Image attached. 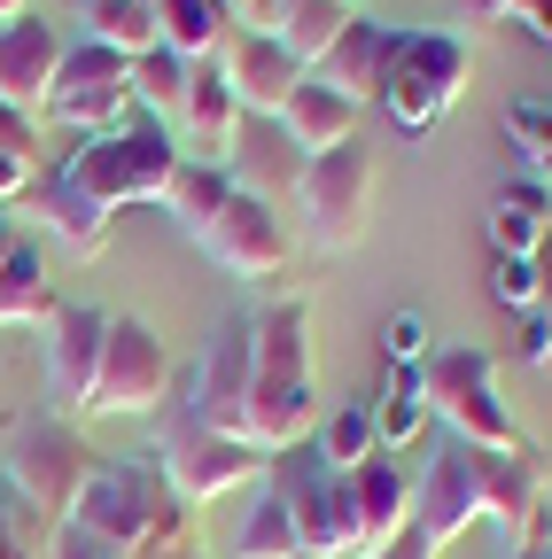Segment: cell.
Instances as JSON below:
<instances>
[{
  "mask_svg": "<svg viewBox=\"0 0 552 559\" xmlns=\"http://www.w3.org/2000/svg\"><path fill=\"white\" fill-rule=\"evenodd\" d=\"M514 349H521V366H544V358H552V311H544V304L514 319Z\"/></svg>",
  "mask_w": 552,
  "mask_h": 559,
  "instance_id": "f35d334b",
  "label": "cell"
},
{
  "mask_svg": "<svg viewBox=\"0 0 552 559\" xmlns=\"http://www.w3.org/2000/svg\"><path fill=\"white\" fill-rule=\"evenodd\" d=\"M498 124H506V140H514V156L529 164V179L544 187V179H552V94H514Z\"/></svg>",
  "mask_w": 552,
  "mask_h": 559,
  "instance_id": "836d02e7",
  "label": "cell"
},
{
  "mask_svg": "<svg viewBox=\"0 0 552 559\" xmlns=\"http://www.w3.org/2000/svg\"><path fill=\"white\" fill-rule=\"evenodd\" d=\"M366 412H374L381 451H404L412 436L428 428V389H421V366H389V373H381V404H366Z\"/></svg>",
  "mask_w": 552,
  "mask_h": 559,
  "instance_id": "f546056e",
  "label": "cell"
},
{
  "mask_svg": "<svg viewBox=\"0 0 552 559\" xmlns=\"http://www.w3.org/2000/svg\"><path fill=\"white\" fill-rule=\"evenodd\" d=\"M55 319V288H47V257L32 234H16L9 264H0V326H47Z\"/></svg>",
  "mask_w": 552,
  "mask_h": 559,
  "instance_id": "484cf974",
  "label": "cell"
},
{
  "mask_svg": "<svg viewBox=\"0 0 552 559\" xmlns=\"http://www.w3.org/2000/svg\"><path fill=\"white\" fill-rule=\"evenodd\" d=\"M156 466H164V481L179 489L187 506H219V498H234V489H257L265 481V451H249L242 436H219L211 419L195 412V396H187V381H172V396L156 404V451H149Z\"/></svg>",
  "mask_w": 552,
  "mask_h": 559,
  "instance_id": "3957f363",
  "label": "cell"
},
{
  "mask_svg": "<svg viewBox=\"0 0 552 559\" xmlns=\"http://www.w3.org/2000/svg\"><path fill=\"white\" fill-rule=\"evenodd\" d=\"M351 16H359L351 0H289V16H281V47L312 70V62H319L342 32H351Z\"/></svg>",
  "mask_w": 552,
  "mask_h": 559,
  "instance_id": "4dcf8cb0",
  "label": "cell"
},
{
  "mask_svg": "<svg viewBox=\"0 0 552 559\" xmlns=\"http://www.w3.org/2000/svg\"><path fill=\"white\" fill-rule=\"evenodd\" d=\"M219 70H226V86H234L242 117H281L289 94L312 79V70H304L281 39H257V32H234V39L219 47Z\"/></svg>",
  "mask_w": 552,
  "mask_h": 559,
  "instance_id": "ffe728a7",
  "label": "cell"
},
{
  "mask_svg": "<svg viewBox=\"0 0 552 559\" xmlns=\"http://www.w3.org/2000/svg\"><path fill=\"white\" fill-rule=\"evenodd\" d=\"M0 156H16V164H32V156H39V124H32V117H16L9 102H0Z\"/></svg>",
  "mask_w": 552,
  "mask_h": 559,
  "instance_id": "ab89813d",
  "label": "cell"
},
{
  "mask_svg": "<svg viewBox=\"0 0 552 559\" xmlns=\"http://www.w3.org/2000/svg\"><path fill=\"white\" fill-rule=\"evenodd\" d=\"M132 559H202V544H195V536H179V544H141Z\"/></svg>",
  "mask_w": 552,
  "mask_h": 559,
  "instance_id": "ee69618b",
  "label": "cell"
},
{
  "mask_svg": "<svg viewBox=\"0 0 552 559\" xmlns=\"http://www.w3.org/2000/svg\"><path fill=\"white\" fill-rule=\"evenodd\" d=\"M24 210H32V226H47L62 249H79V257H102V249H109V234H117V210L86 202L79 187H62V171H32Z\"/></svg>",
  "mask_w": 552,
  "mask_h": 559,
  "instance_id": "603a6c76",
  "label": "cell"
},
{
  "mask_svg": "<svg viewBox=\"0 0 552 559\" xmlns=\"http://www.w3.org/2000/svg\"><path fill=\"white\" fill-rule=\"evenodd\" d=\"M172 171H179V140H172L156 117H141V124L125 117L117 132L79 140L71 164H62V187H79V194L102 202V210H132V202H164Z\"/></svg>",
  "mask_w": 552,
  "mask_h": 559,
  "instance_id": "277c9868",
  "label": "cell"
},
{
  "mask_svg": "<svg viewBox=\"0 0 552 559\" xmlns=\"http://www.w3.org/2000/svg\"><path fill=\"white\" fill-rule=\"evenodd\" d=\"M16 234H24V226L9 218V210H0V264H9V249H16Z\"/></svg>",
  "mask_w": 552,
  "mask_h": 559,
  "instance_id": "bcb514c9",
  "label": "cell"
},
{
  "mask_svg": "<svg viewBox=\"0 0 552 559\" xmlns=\"http://www.w3.org/2000/svg\"><path fill=\"white\" fill-rule=\"evenodd\" d=\"M226 16H234V32L281 39V16H289V0H226Z\"/></svg>",
  "mask_w": 552,
  "mask_h": 559,
  "instance_id": "74e56055",
  "label": "cell"
},
{
  "mask_svg": "<svg viewBox=\"0 0 552 559\" xmlns=\"http://www.w3.org/2000/svg\"><path fill=\"white\" fill-rule=\"evenodd\" d=\"M62 39L55 24L39 16H16V24H0V102H9L16 117H47V94H55V70H62Z\"/></svg>",
  "mask_w": 552,
  "mask_h": 559,
  "instance_id": "d6986e66",
  "label": "cell"
},
{
  "mask_svg": "<svg viewBox=\"0 0 552 559\" xmlns=\"http://www.w3.org/2000/svg\"><path fill=\"white\" fill-rule=\"evenodd\" d=\"M234 194V179H226V164H187L179 156V171H172V187H164V210H172V218L195 234L202 218H211V210Z\"/></svg>",
  "mask_w": 552,
  "mask_h": 559,
  "instance_id": "e575fe53",
  "label": "cell"
},
{
  "mask_svg": "<svg viewBox=\"0 0 552 559\" xmlns=\"http://www.w3.org/2000/svg\"><path fill=\"white\" fill-rule=\"evenodd\" d=\"M195 241H202V257H211L226 280H272L289 264V234H281V218H272L265 202H249V194H226L211 218L195 226Z\"/></svg>",
  "mask_w": 552,
  "mask_h": 559,
  "instance_id": "5bb4252c",
  "label": "cell"
},
{
  "mask_svg": "<svg viewBox=\"0 0 552 559\" xmlns=\"http://www.w3.org/2000/svg\"><path fill=\"white\" fill-rule=\"evenodd\" d=\"M482 521L506 528V551H552V489L544 459L521 451H482Z\"/></svg>",
  "mask_w": 552,
  "mask_h": 559,
  "instance_id": "7c38bea8",
  "label": "cell"
},
{
  "mask_svg": "<svg viewBox=\"0 0 552 559\" xmlns=\"http://www.w3.org/2000/svg\"><path fill=\"white\" fill-rule=\"evenodd\" d=\"M351 9H359V0H351Z\"/></svg>",
  "mask_w": 552,
  "mask_h": 559,
  "instance_id": "f907efd6",
  "label": "cell"
},
{
  "mask_svg": "<svg viewBox=\"0 0 552 559\" xmlns=\"http://www.w3.org/2000/svg\"><path fill=\"white\" fill-rule=\"evenodd\" d=\"M16 16H32V0H0V24H16Z\"/></svg>",
  "mask_w": 552,
  "mask_h": 559,
  "instance_id": "7dc6e473",
  "label": "cell"
},
{
  "mask_svg": "<svg viewBox=\"0 0 552 559\" xmlns=\"http://www.w3.org/2000/svg\"><path fill=\"white\" fill-rule=\"evenodd\" d=\"M94 466H102V451L79 436V419H62V412H55V419H32V428H16V436H9L0 481H9L39 521H55V528H62V521L79 513Z\"/></svg>",
  "mask_w": 552,
  "mask_h": 559,
  "instance_id": "5b68a950",
  "label": "cell"
},
{
  "mask_svg": "<svg viewBox=\"0 0 552 559\" xmlns=\"http://www.w3.org/2000/svg\"><path fill=\"white\" fill-rule=\"evenodd\" d=\"M234 132H242V102H234V86H226L219 55H202V62L187 70V102H179L172 140H179L187 164H226V156H234Z\"/></svg>",
  "mask_w": 552,
  "mask_h": 559,
  "instance_id": "ac0fdd59",
  "label": "cell"
},
{
  "mask_svg": "<svg viewBox=\"0 0 552 559\" xmlns=\"http://www.w3.org/2000/svg\"><path fill=\"white\" fill-rule=\"evenodd\" d=\"M514 24H521L529 39H544V47H552V0H514Z\"/></svg>",
  "mask_w": 552,
  "mask_h": 559,
  "instance_id": "b9f144b4",
  "label": "cell"
},
{
  "mask_svg": "<svg viewBox=\"0 0 552 559\" xmlns=\"http://www.w3.org/2000/svg\"><path fill=\"white\" fill-rule=\"evenodd\" d=\"M474 521H482V451H467L459 436H444L436 459H428V474L412 481V528L444 551V544H459Z\"/></svg>",
  "mask_w": 552,
  "mask_h": 559,
  "instance_id": "4fadbf2b",
  "label": "cell"
},
{
  "mask_svg": "<svg viewBox=\"0 0 552 559\" xmlns=\"http://www.w3.org/2000/svg\"><path fill=\"white\" fill-rule=\"evenodd\" d=\"M187 396H195V412L211 419L219 436H242V404H249V311H234V319L211 326Z\"/></svg>",
  "mask_w": 552,
  "mask_h": 559,
  "instance_id": "e0dca14e",
  "label": "cell"
},
{
  "mask_svg": "<svg viewBox=\"0 0 552 559\" xmlns=\"http://www.w3.org/2000/svg\"><path fill=\"white\" fill-rule=\"evenodd\" d=\"M47 117L55 124H71L79 140L94 132H117L132 117V62L79 39V47H62V70H55V94H47Z\"/></svg>",
  "mask_w": 552,
  "mask_h": 559,
  "instance_id": "8fae6325",
  "label": "cell"
},
{
  "mask_svg": "<svg viewBox=\"0 0 552 559\" xmlns=\"http://www.w3.org/2000/svg\"><path fill=\"white\" fill-rule=\"evenodd\" d=\"M459 86H467V39H451V32H404L389 79H381V109H389L397 132L421 140V132L444 124V109L459 102Z\"/></svg>",
  "mask_w": 552,
  "mask_h": 559,
  "instance_id": "ba28073f",
  "label": "cell"
},
{
  "mask_svg": "<svg viewBox=\"0 0 552 559\" xmlns=\"http://www.w3.org/2000/svg\"><path fill=\"white\" fill-rule=\"evenodd\" d=\"M381 349H389V366H428V319L421 311H389L381 319Z\"/></svg>",
  "mask_w": 552,
  "mask_h": 559,
  "instance_id": "8d00e7d4",
  "label": "cell"
},
{
  "mask_svg": "<svg viewBox=\"0 0 552 559\" xmlns=\"http://www.w3.org/2000/svg\"><path fill=\"white\" fill-rule=\"evenodd\" d=\"M296 202H304V226H312L319 249H359L366 226H374V148L351 132L342 148L312 156Z\"/></svg>",
  "mask_w": 552,
  "mask_h": 559,
  "instance_id": "30bf717a",
  "label": "cell"
},
{
  "mask_svg": "<svg viewBox=\"0 0 552 559\" xmlns=\"http://www.w3.org/2000/svg\"><path fill=\"white\" fill-rule=\"evenodd\" d=\"M544 241H552V194L537 179L498 187V202H491V249L498 257H537Z\"/></svg>",
  "mask_w": 552,
  "mask_h": 559,
  "instance_id": "d4e9b609",
  "label": "cell"
},
{
  "mask_svg": "<svg viewBox=\"0 0 552 559\" xmlns=\"http://www.w3.org/2000/svg\"><path fill=\"white\" fill-rule=\"evenodd\" d=\"M312 451L334 466V474H351V466H366L374 451H381V436H374V412L366 404H342V412H319V428H312Z\"/></svg>",
  "mask_w": 552,
  "mask_h": 559,
  "instance_id": "d6a6232c",
  "label": "cell"
},
{
  "mask_svg": "<svg viewBox=\"0 0 552 559\" xmlns=\"http://www.w3.org/2000/svg\"><path fill=\"white\" fill-rule=\"evenodd\" d=\"M319 428V381H312V304L281 296L249 311V404H242V443L249 451H289Z\"/></svg>",
  "mask_w": 552,
  "mask_h": 559,
  "instance_id": "6da1fadb",
  "label": "cell"
},
{
  "mask_svg": "<svg viewBox=\"0 0 552 559\" xmlns=\"http://www.w3.org/2000/svg\"><path fill=\"white\" fill-rule=\"evenodd\" d=\"M226 559H304L296 551V521H289V506H281V489H272V481L249 489V513L234 521Z\"/></svg>",
  "mask_w": 552,
  "mask_h": 559,
  "instance_id": "83f0119b",
  "label": "cell"
},
{
  "mask_svg": "<svg viewBox=\"0 0 552 559\" xmlns=\"http://www.w3.org/2000/svg\"><path fill=\"white\" fill-rule=\"evenodd\" d=\"M351 124H359V109L342 102L334 86H319V79H304V86L289 94V109H281V132L296 140L304 156H327V148H342V140H351Z\"/></svg>",
  "mask_w": 552,
  "mask_h": 559,
  "instance_id": "cb8c5ba5",
  "label": "cell"
},
{
  "mask_svg": "<svg viewBox=\"0 0 552 559\" xmlns=\"http://www.w3.org/2000/svg\"><path fill=\"white\" fill-rule=\"evenodd\" d=\"M71 528H86L94 544H109L117 559H132L141 544H179L195 536V506L164 481L156 459H102L86 498L71 513Z\"/></svg>",
  "mask_w": 552,
  "mask_h": 559,
  "instance_id": "7a4b0ae2",
  "label": "cell"
},
{
  "mask_svg": "<svg viewBox=\"0 0 552 559\" xmlns=\"http://www.w3.org/2000/svg\"><path fill=\"white\" fill-rule=\"evenodd\" d=\"M265 481L281 489V506H289V521H296V551H304V559H351V536H359L351 481H342L312 443L272 451Z\"/></svg>",
  "mask_w": 552,
  "mask_h": 559,
  "instance_id": "52a82bcc",
  "label": "cell"
},
{
  "mask_svg": "<svg viewBox=\"0 0 552 559\" xmlns=\"http://www.w3.org/2000/svg\"><path fill=\"white\" fill-rule=\"evenodd\" d=\"M544 559H552V551H544Z\"/></svg>",
  "mask_w": 552,
  "mask_h": 559,
  "instance_id": "816d5d0a",
  "label": "cell"
},
{
  "mask_svg": "<svg viewBox=\"0 0 552 559\" xmlns=\"http://www.w3.org/2000/svg\"><path fill=\"white\" fill-rule=\"evenodd\" d=\"M156 32H164L172 55L202 62L234 39V16H226V0H156Z\"/></svg>",
  "mask_w": 552,
  "mask_h": 559,
  "instance_id": "f1b7e54d",
  "label": "cell"
},
{
  "mask_svg": "<svg viewBox=\"0 0 552 559\" xmlns=\"http://www.w3.org/2000/svg\"><path fill=\"white\" fill-rule=\"evenodd\" d=\"M79 24H86L94 47H109V55H125V62H141L149 47H164L156 0H79Z\"/></svg>",
  "mask_w": 552,
  "mask_h": 559,
  "instance_id": "4316f807",
  "label": "cell"
},
{
  "mask_svg": "<svg viewBox=\"0 0 552 559\" xmlns=\"http://www.w3.org/2000/svg\"><path fill=\"white\" fill-rule=\"evenodd\" d=\"M342 481H351V513H359L351 559H374L397 528H412V481H404V459L397 451H374L366 466H351Z\"/></svg>",
  "mask_w": 552,
  "mask_h": 559,
  "instance_id": "7402d4cb",
  "label": "cell"
},
{
  "mask_svg": "<svg viewBox=\"0 0 552 559\" xmlns=\"http://www.w3.org/2000/svg\"><path fill=\"white\" fill-rule=\"evenodd\" d=\"M544 373H552V358H544Z\"/></svg>",
  "mask_w": 552,
  "mask_h": 559,
  "instance_id": "681fc988",
  "label": "cell"
},
{
  "mask_svg": "<svg viewBox=\"0 0 552 559\" xmlns=\"http://www.w3.org/2000/svg\"><path fill=\"white\" fill-rule=\"evenodd\" d=\"M304 171H312V156H304L296 140L281 132V117H242L234 156H226L234 194H249V202H265V210H272V202H296Z\"/></svg>",
  "mask_w": 552,
  "mask_h": 559,
  "instance_id": "2e32d148",
  "label": "cell"
},
{
  "mask_svg": "<svg viewBox=\"0 0 552 559\" xmlns=\"http://www.w3.org/2000/svg\"><path fill=\"white\" fill-rule=\"evenodd\" d=\"M498 559H544V551H498Z\"/></svg>",
  "mask_w": 552,
  "mask_h": 559,
  "instance_id": "c3c4849f",
  "label": "cell"
},
{
  "mask_svg": "<svg viewBox=\"0 0 552 559\" xmlns=\"http://www.w3.org/2000/svg\"><path fill=\"white\" fill-rule=\"evenodd\" d=\"M47 559H117V551H109V544H94L86 528L62 521V528H55V544H47Z\"/></svg>",
  "mask_w": 552,
  "mask_h": 559,
  "instance_id": "60d3db41",
  "label": "cell"
},
{
  "mask_svg": "<svg viewBox=\"0 0 552 559\" xmlns=\"http://www.w3.org/2000/svg\"><path fill=\"white\" fill-rule=\"evenodd\" d=\"M164 396H172V349H164V334H149L141 319L109 311V342H102L86 412L94 419H156Z\"/></svg>",
  "mask_w": 552,
  "mask_h": 559,
  "instance_id": "9c48e42d",
  "label": "cell"
},
{
  "mask_svg": "<svg viewBox=\"0 0 552 559\" xmlns=\"http://www.w3.org/2000/svg\"><path fill=\"white\" fill-rule=\"evenodd\" d=\"M421 389H428V419H444L467 451H521L529 443L514 428L506 396H498V358L491 349H467V342L459 349H428Z\"/></svg>",
  "mask_w": 552,
  "mask_h": 559,
  "instance_id": "8992f818",
  "label": "cell"
},
{
  "mask_svg": "<svg viewBox=\"0 0 552 559\" xmlns=\"http://www.w3.org/2000/svg\"><path fill=\"white\" fill-rule=\"evenodd\" d=\"M397 24H374V16H351V32H342L319 62H312V79L319 86H334L351 109H366V102H381V79H389V62H397Z\"/></svg>",
  "mask_w": 552,
  "mask_h": 559,
  "instance_id": "44dd1931",
  "label": "cell"
},
{
  "mask_svg": "<svg viewBox=\"0 0 552 559\" xmlns=\"http://www.w3.org/2000/svg\"><path fill=\"white\" fill-rule=\"evenodd\" d=\"M187 70H195V62H187V55H172V47H149L141 62H132V102H141V109H149L164 132L179 124V102H187Z\"/></svg>",
  "mask_w": 552,
  "mask_h": 559,
  "instance_id": "1f68e13d",
  "label": "cell"
},
{
  "mask_svg": "<svg viewBox=\"0 0 552 559\" xmlns=\"http://www.w3.org/2000/svg\"><path fill=\"white\" fill-rule=\"evenodd\" d=\"M374 559H436V544H428L421 528H397V536H389V544H381Z\"/></svg>",
  "mask_w": 552,
  "mask_h": 559,
  "instance_id": "7bdbcfd3",
  "label": "cell"
},
{
  "mask_svg": "<svg viewBox=\"0 0 552 559\" xmlns=\"http://www.w3.org/2000/svg\"><path fill=\"white\" fill-rule=\"evenodd\" d=\"M467 16H514V0H467Z\"/></svg>",
  "mask_w": 552,
  "mask_h": 559,
  "instance_id": "f6af8a7d",
  "label": "cell"
},
{
  "mask_svg": "<svg viewBox=\"0 0 552 559\" xmlns=\"http://www.w3.org/2000/svg\"><path fill=\"white\" fill-rule=\"evenodd\" d=\"M491 296H498L514 319L537 311V304H544V264H537V257H498V264H491Z\"/></svg>",
  "mask_w": 552,
  "mask_h": 559,
  "instance_id": "d590c367",
  "label": "cell"
},
{
  "mask_svg": "<svg viewBox=\"0 0 552 559\" xmlns=\"http://www.w3.org/2000/svg\"><path fill=\"white\" fill-rule=\"evenodd\" d=\"M102 342H109V311L102 304H55V319H47V396H55L62 419L86 412Z\"/></svg>",
  "mask_w": 552,
  "mask_h": 559,
  "instance_id": "9a60e30c",
  "label": "cell"
}]
</instances>
